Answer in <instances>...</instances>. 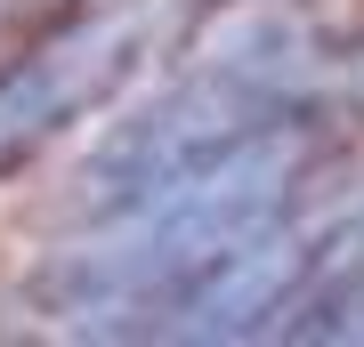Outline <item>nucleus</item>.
<instances>
[{
  "mask_svg": "<svg viewBox=\"0 0 364 347\" xmlns=\"http://www.w3.org/2000/svg\"><path fill=\"white\" fill-rule=\"evenodd\" d=\"M324 105V57L316 40L284 25V16H251L227 40H210V57H195L170 89L130 105L105 138L90 145L73 178V210L81 219H114V210L146 202V194L178 186L186 170L251 145L275 121H316Z\"/></svg>",
  "mask_w": 364,
  "mask_h": 347,
  "instance_id": "2",
  "label": "nucleus"
},
{
  "mask_svg": "<svg viewBox=\"0 0 364 347\" xmlns=\"http://www.w3.org/2000/svg\"><path fill=\"white\" fill-rule=\"evenodd\" d=\"M275 339H332V347H364V210H348L324 243H316L308 275H299Z\"/></svg>",
  "mask_w": 364,
  "mask_h": 347,
  "instance_id": "4",
  "label": "nucleus"
},
{
  "mask_svg": "<svg viewBox=\"0 0 364 347\" xmlns=\"http://www.w3.org/2000/svg\"><path fill=\"white\" fill-rule=\"evenodd\" d=\"M154 0H105L81 25L49 33L0 73V170L41 154L49 138H65L81 114L114 105L138 81V65L154 57Z\"/></svg>",
  "mask_w": 364,
  "mask_h": 347,
  "instance_id": "3",
  "label": "nucleus"
},
{
  "mask_svg": "<svg viewBox=\"0 0 364 347\" xmlns=\"http://www.w3.org/2000/svg\"><path fill=\"white\" fill-rule=\"evenodd\" d=\"M316 121H275L251 145L186 170L178 186L97 219L90 243H57L0 299L9 331L41 339H178V315L227 258L299 219Z\"/></svg>",
  "mask_w": 364,
  "mask_h": 347,
  "instance_id": "1",
  "label": "nucleus"
},
{
  "mask_svg": "<svg viewBox=\"0 0 364 347\" xmlns=\"http://www.w3.org/2000/svg\"><path fill=\"white\" fill-rule=\"evenodd\" d=\"M33 9H41V0H0V33H9L16 16H33Z\"/></svg>",
  "mask_w": 364,
  "mask_h": 347,
  "instance_id": "5",
  "label": "nucleus"
}]
</instances>
